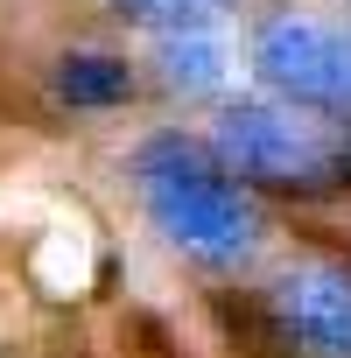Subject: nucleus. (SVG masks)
<instances>
[{
  "mask_svg": "<svg viewBox=\"0 0 351 358\" xmlns=\"http://www.w3.org/2000/svg\"><path fill=\"white\" fill-rule=\"evenodd\" d=\"M120 8H134V15H148V22H190V15H204L211 8V0H120Z\"/></svg>",
  "mask_w": 351,
  "mask_h": 358,
  "instance_id": "obj_7",
  "label": "nucleus"
},
{
  "mask_svg": "<svg viewBox=\"0 0 351 358\" xmlns=\"http://www.w3.org/2000/svg\"><path fill=\"white\" fill-rule=\"evenodd\" d=\"M253 71L288 106L351 113V29H337V22H316V15L267 22L253 36Z\"/></svg>",
  "mask_w": 351,
  "mask_h": 358,
  "instance_id": "obj_3",
  "label": "nucleus"
},
{
  "mask_svg": "<svg viewBox=\"0 0 351 358\" xmlns=\"http://www.w3.org/2000/svg\"><path fill=\"white\" fill-rule=\"evenodd\" d=\"M134 176H141L148 218H155V232H162L169 246H183V253H197V260H246V253H253L260 211H253V197L232 183V169L211 162L204 148L162 134V141L141 148Z\"/></svg>",
  "mask_w": 351,
  "mask_h": 358,
  "instance_id": "obj_1",
  "label": "nucleus"
},
{
  "mask_svg": "<svg viewBox=\"0 0 351 358\" xmlns=\"http://www.w3.org/2000/svg\"><path fill=\"white\" fill-rule=\"evenodd\" d=\"M127 92H134L127 57L78 50V57H64V64H57V99H71V106H120Z\"/></svg>",
  "mask_w": 351,
  "mask_h": 358,
  "instance_id": "obj_5",
  "label": "nucleus"
},
{
  "mask_svg": "<svg viewBox=\"0 0 351 358\" xmlns=\"http://www.w3.org/2000/svg\"><path fill=\"white\" fill-rule=\"evenodd\" d=\"M162 78L183 92H211L225 78V43L211 29H169L162 36Z\"/></svg>",
  "mask_w": 351,
  "mask_h": 358,
  "instance_id": "obj_6",
  "label": "nucleus"
},
{
  "mask_svg": "<svg viewBox=\"0 0 351 358\" xmlns=\"http://www.w3.org/2000/svg\"><path fill=\"white\" fill-rule=\"evenodd\" d=\"M211 148L232 176L274 183V190H330L337 176H351V141L330 134L323 120H309L288 99L225 106L218 127H211Z\"/></svg>",
  "mask_w": 351,
  "mask_h": 358,
  "instance_id": "obj_2",
  "label": "nucleus"
},
{
  "mask_svg": "<svg viewBox=\"0 0 351 358\" xmlns=\"http://www.w3.org/2000/svg\"><path fill=\"white\" fill-rule=\"evenodd\" d=\"M281 316L316 358H351V274L344 267H295L281 281Z\"/></svg>",
  "mask_w": 351,
  "mask_h": 358,
  "instance_id": "obj_4",
  "label": "nucleus"
}]
</instances>
